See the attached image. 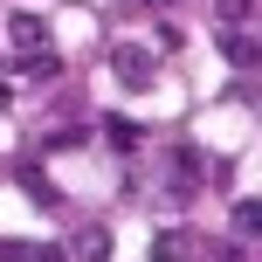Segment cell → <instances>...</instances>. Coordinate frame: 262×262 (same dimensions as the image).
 Listing matches in <instances>:
<instances>
[{"label": "cell", "mask_w": 262, "mask_h": 262, "mask_svg": "<svg viewBox=\"0 0 262 262\" xmlns=\"http://www.w3.org/2000/svg\"><path fill=\"white\" fill-rule=\"evenodd\" d=\"M0 35H7V55L55 49V41H49V21H41V14H7V28H0Z\"/></svg>", "instance_id": "2"}, {"label": "cell", "mask_w": 262, "mask_h": 262, "mask_svg": "<svg viewBox=\"0 0 262 262\" xmlns=\"http://www.w3.org/2000/svg\"><path fill=\"white\" fill-rule=\"evenodd\" d=\"M21 186H28V200H35V207H55V186H49V172H35V166H28V172H21Z\"/></svg>", "instance_id": "8"}, {"label": "cell", "mask_w": 262, "mask_h": 262, "mask_svg": "<svg viewBox=\"0 0 262 262\" xmlns=\"http://www.w3.org/2000/svg\"><path fill=\"white\" fill-rule=\"evenodd\" d=\"M111 76H118L124 90H152L159 83V55L138 49V41H118V49H111Z\"/></svg>", "instance_id": "1"}, {"label": "cell", "mask_w": 262, "mask_h": 262, "mask_svg": "<svg viewBox=\"0 0 262 262\" xmlns=\"http://www.w3.org/2000/svg\"><path fill=\"white\" fill-rule=\"evenodd\" d=\"M14 76L21 83H55L62 62H55V49H35V55H14Z\"/></svg>", "instance_id": "4"}, {"label": "cell", "mask_w": 262, "mask_h": 262, "mask_svg": "<svg viewBox=\"0 0 262 262\" xmlns=\"http://www.w3.org/2000/svg\"><path fill=\"white\" fill-rule=\"evenodd\" d=\"M76 145H83V131H76V124H62V131H49V152H76Z\"/></svg>", "instance_id": "9"}, {"label": "cell", "mask_w": 262, "mask_h": 262, "mask_svg": "<svg viewBox=\"0 0 262 262\" xmlns=\"http://www.w3.org/2000/svg\"><path fill=\"white\" fill-rule=\"evenodd\" d=\"M76 255L83 262H104L111 255V235H104V228H83V235H76Z\"/></svg>", "instance_id": "6"}, {"label": "cell", "mask_w": 262, "mask_h": 262, "mask_svg": "<svg viewBox=\"0 0 262 262\" xmlns=\"http://www.w3.org/2000/svg\"><path fill=\"white\" fill-rule=\"evenodd\" d=\"M104 131H111V145H118V152H131V145L145 138V124H131V118H104Z\"/></svg>", "instance_id": "7"}, {"label": "cell", "mask_w": 262, "mask_h": 262, "mask_svg": "<svg viewBox=\"0 0 262 262\" xmlns=\"http://www.w3.org/2000/svg\"><path fill=\"white\" fill-rule=\"evenodd\" d=\"M214 7H221V21H249V14H255V0H214Z\"/></svg>", "instance_id": "10"}, {"label": "cell", "mask_w": 262, "mask_h": 262, "mask_svg": "<svg viewBox=\"0 0 262 262\" xmlns=\"http://www.w3.org/2000/svg\"><path fill=\"white\" fill-rule=\"evenodd\" d=\"M186 255H193V235H180V228L152 235V262H186Z\"/></svg>", "instance_id": "5"}, {"label": "cell", "mask_w": 262, "mask_h": 262, "mask_svg": "<svg viewBox=\"0 0 262 262\" xmlns=\"http://www.w3.org/2000/svg\"><path fill=\"white\" fill-rule=\"evenodd\" d=\"M221 55L235 69H255V35H249V21H228L221 28Z\"/></svg>", "instance_id": "3"}, {"label": "cell", "mask_w": 262, "mask_h": 262, "mask_svg": "<svg viewBox=\"0 0 262 262\" xmlns=\"http://www.w3.org/2000/svg\"><path fill=\"white\" fill-rule=\"evenodd\" d=\"M152 7H166V0H152Z\"/></svg>", "instance_id": "11"}]
</instances>
